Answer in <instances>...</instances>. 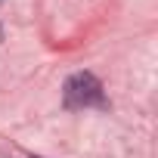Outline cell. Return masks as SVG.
Masks as SVG:
<instances>
[{
  "label": "cell",
  "instance_id": "obj_1",
  "mask_svg": "<svg viewBox=\"0 0 158 158\" xmlns=\"http://www.w3.org/2000/svg\"><path fill=\"white\" fill-rule=\"evenodd\" d=\"M65 106L68 109H90V106H102L106 96H102V84L96 81V74L90 71H77L65 81Z\"/></svg>",
  "mask_w": 158,
  "mask_h": 158
},
{
  "label": "cell",
  "instance_id": "obj_2",
  "mask_svg": "<svg viewBox=\"0 0 158 158\" xmlns=\"http://www.w3.org/2000/svg\"><path fill=\"white\" fill-rule=\"evenodd\" d=\"M0 40H3V28H0Z\"/></svg>",
  "mask_w": 158,
  "mask_h": 158
},
{
  "label": "cell",
  "instance_id": "obj_3",
  "mask_svg": "<svg viewBox=\"0 0 158 158\" xmlns=\"http://www.w3.org/2000/svg\"><path fill=\"white\" fill-rule=\"evenodd\" d=\"M34 158H37V155H34Z\"/></svg>",
  "mask_w": 158,
  "mask_h": 158
}]
</instances>
